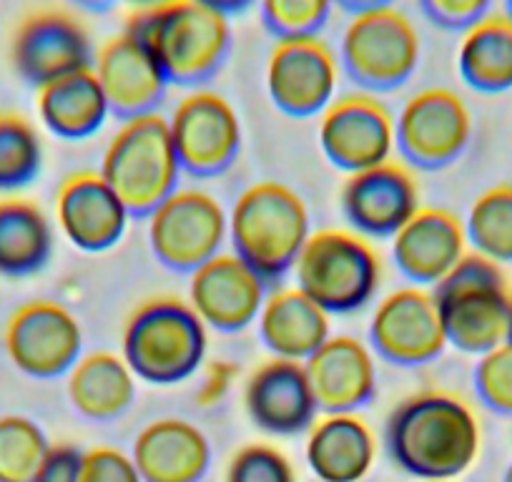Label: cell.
<instances>
[{"mask_svg": "<svg viewBox=\"0 0 512 482\" xmlns=\"http://www.w3.org/2000/svg\"><path fill=\"white\" fill-rule=\"evenodd\" d=\"M384 442L392 462L407 475L447 482L480 457L482 427L475 410L450 392H417L387 417Z\"/></svg>", "mask_w": 512, "mask_h": 482, "instance_id": "6da1fadb", "label": "cell"}, {"mask_svg": "<svg viewBox=\"0 0 512 482\" xmlns=\"http://www.w3.org/2000/svg\"><path fill=\"white\" fill-rule=\"evenodd\" d=\"M123 31L139 38L169 83L201 86L211 81L231 51L229 18L199 0H161L136 8Z\"/></svg>", "mask_w": 512, "mask_h": 482, "instance_id": "7a4b0ae2", "label": "cell"}, {"mask_svg": "<svg viewBox=\"0 0 512 482\" xmlns=\"http://www.w3.org/2000/svg\"><path fill=\"white\" fill-rule=\"evenodd\" d=\"M309 236L312 219L307 204L279 181L249 186L229 214L231 249L267 284L292 272Z\"/></svg>", "mask_w": 512, "mask_h": 482, "instance_id": "3957f363", "label": "cell"}, {"mask_svg": "<svg viewBox=\"0 0 512 482\" xmlns=\"http://www.w3.org/2000/svg\"><path fill=\"white\" fill-rule=\"evenodd\" d=\"M209 329L189 302L156 297L139 304L126 319L121 357L136 380L156 387L186 382L204 367Z\"/></svg>", "mask_w": 512, "mask_h": 482, "instance_id": "277c9868", "label": "cell"}, {"mask_svg": "<svg viewBox=\"0 0 512 482\" xmlns=\"http://www.w3.org/2000/svg\"><path fill=\"white\" fill-rule=\"evenodd\" d=\"M98 174L108 181L131 216L149 219L181 181L169 118L156 113L123 121L108 144Z\"/></svg>", "mask_w": 512, "mask_h": 482, "instance_id": "5b68a950", "label": "cell"}, {"mask_svg": "<svg viewBox=\"0 0 512 482\" xmlns=\"http://www.w3.org/2000/svg\"><path fill=\"white\" fill-rule=\"evenodd\" d=\"M447 344L465 354H485L507 339L512 287L500 264L475 252L432 287Z\"/></svg>", "mask_w": 512, "mask_h": 482, "instance_id": "8992f818", "label": "cell"}, {"mask_svg": "<svg viewBox=\"0 0 512 482\" xmlns=\"http://www.w3.org/2000/svg\"><path fill=\"white\" fill-rule=\"evenodd\" d=\"M297 289L327 314H352L367 307L382 284V259L372 241L352 229L312 234L294 264Z\"/></svg>", "mask_w": 512, "mask_h": 482, "instance_id": "52a82bcc", "label": "cell"}, {"mask_svg": "<svg viewBox=\"0 0 512 482\" xmlns=\"http://www.w3.org/2000/svg\"><path fill=\"white\" fill-rule=\"evenodd\" d=\"M422 41L415 23L395 6L354 13L339 41V66L354 86L387 93L415 76Z\"/></svg>", "mask_w": 512, "mask_h": 482, "instance_id": "ba28073f", "label": "cell"}, {"mask_svg": "<svg viewBox=\"0 0 512 482\" xmlns=\"http://www.w3.org/2000/svg\"><path fill=\"white\" fill-rule=\"evenodd\" d=\"M226 239L229 214L209 191L176 189L149 216L151 252L171 272L194 274L219 257Z\"/></svg>", "mask_w": 512, "mask_h": 482, "instance_id": "9c48e42d", "label": "cell"}, {"mask_svg": "<svg viewBox=\"0 0 512 482\" xmlns=\"http://www.w3.org/2000/svg\"><path fill=\"white\" fill-rule=\"evenodd\" d=\"M395 126L397 151L410 169H445L472 139L470 106L452 88H425L407 98Z\"/></svg>", "mask_w": 512, "mask_h": 482, "instance_id": "30bf717a", "label": "cell"}, {"mask_svg": "<svg viewBox=\"0 0 512 482\" xmlns=\"http://www.w3.org/2000/svg\"><path fill=\"white\" fill-rule=\"evenodd\" d=\"M8 53L13 71L33 88L93 68L96 61L91 33L81 18L63 8H36L23 16Z\"/></svg>", "mask_w": 512, "mask_h": 482, "instance_id": "8fae6325", "label": "cell"}, {"mask_svg": "<svg viewBox=\"0 0 512 482\" xmlns=\"http://www.w3.org/2000/svg\"><path fill=\"white\" fill-rule=\"evenodd\" d=\"M16 370L33 380L66 377L83 357V329L76 314L51 299H33L11 314L3 334Z\"/></svg>", "mask_w": 512, "mask_h": 482, "instance_id": "7c38bea8", "label": "cell"}, {"mask_svg": "<svg viewBox=\"0 0 512 482\" xmlns=\"http://www.w3.org/2000/svg\"><path fill=\"white\" fill-rule=\"evenodd\" d=\"M319 146L347 174L387 164L397 151L395 116L372 93L334 98L319 116Z\"/></svg>", "mask_w": 512, "mask_h": 482, "instance_id": "4fadbf2b", "label": "cell"}, {"mask_svg": "<svg viewBox=\"0 0 512 482\" xmlns=\"http://www.w3.org/2000/svg\"><path fill=\"white\" fill-rule=\"evenodd\" d=\"M169 129L181 171L194 179L221 176L239 159L241 121L221 93L194 91L181 98Z\"/></svg>", "mask_w": 512, "mask_h": 482, "instance_id": "5bb4252c", "label": "cell"}, {"mask_svg": "<svg viewBox=\"0 0 512 482\" xmlns=\"http://www.w3.org/2000/svg\"><path fill=\"white\" fill-rule=\"evenodd\" d=\"M369 347L377 357L397 367L435 362L447 347L435 294L415 284L387 294L372 314Z\"/></svg>", "mask_w": 512, "mask_h": 482, "instance_id": "9a60e30c", "label": "cell"}, {"mask_svg": "<svg viewBox=\"0 0 512 482\" xmlns=\"http://www.w3.org/2000/svg\"><path fill=\"white\" fill-rule=\"evenodd\" d=\"M337 53L319 36L274 43L267 63V91L274 106L292 118L322 116L339 86Z\"/></svg>", "mask_w": 512, "mask_h": 482, "instance_id": "2e32d148", "label": "cell"}, {"mask_svg": "<svg viewBox=\"0 0 512 482\" xmlns=\"http://www.w3.org/2000/svg\"><path fill=\"white\" fill-rule=\"evenodd\" d=\"M420 181L405 161L347 174L339 206L349 229L364 239H392L422 209Z\"/></svg>", "mask_w": 512, "mask_h": 482, "instance_id": "e0dca14e", "label": "cell"}, {"mask_svg": "<svg viewBox=\"0 0 512 482\" xmlns=\"http://www.w3.org/2000/svg\"><path fill=\"white\" fill-rule=\"evenodd\" d=\"M264 302L267 282L234 252H221L191 274L189 304L206 329L241 332L259 319Z\"/></svg>", "mask_w": 512, "mask_h": 482, "instance_id": "ac0fdd59", "label": "cell"}, {"mask_svg": "<svg viewBox=\"0 0 512 482\" xmlns=\"http://www.w3.org/2000/svg\"><path fill=\"white\" fill-rule=\"evenodd\" d=\"M244 410L254 427L277 437L312 430L319 410L304 362L272 357L244 385Z\"/></svg>", "mask_w": 512, "mask_h": 482, "instance_id": "d6986e66", "label": "cell"}, {"mask_svg": "<svg viewBox=\"0 0 512 482\" xmlns=\"http://www.w3.org/2000/svg\"><path fill=\"white\" fill-rule=\"evenodd\" d=\"M93 73L118 121L156 113L171 86L149 48L128 31L116 33L98 48Z\"/></svg>", "mask_w": 512, "mask_h": 482, "instance_id": "ffe728a7", "label": "cell"}, {"mask_svg": "<svg viewBox=\"0 0 512 482\" xmlns=\"http://www.w3.org/2000/svg\"><path fill=\"white\" fill-rule=\"evenodd\" d=\"M131 211L96 171L68 176L56 196V221L73 247L88 254L108 252L123 239Z\"/></svg>", "mask_w": 512, "mask_h": 482, "instance_id": "44dd1931", "label": "cell"}, {"mask_svg": "<svg viewBox=\"0 0 512 482\" xmlns=\"http://www.w3.org/2000/svg\"><path fill=\"white\" fill-rule=\"evenodd\" d=\"M465 221L447 209L422 206L395 236L392 259L415 287H435L467 257Z\"/></svg>", "mask_w": 512, "mask_h": 482, "instance_id": "7402d4cb", "label": "cell"}, {"mask_svg": "<svg viewBox=\"0 0 512 482\" xmlns=\"http://www.w3.org/2000/svg\"><path fill=\"white\" fill-rule=\"evenodd\" d=\"M322 412H357L377 395V362L372 347L349 334H332L304 362Z\"/></svg>", "mask_w": 512, "mask_h": 482, "instance_id": "603a6c76", "label": "cell"}, {"mask_svg": "<svg viewBox=\"0 0 512 482\" xmlns=\"http://www.w3.org/2000/svg\"><path fill=\"white\" fill-rule=\"evenodd\" d=\"M131 457L144 482H201L211 467V445L189 420L161 417L139 432Z\"/></svg>", "mask_w": 512, "mask_h": 482, "instance_id": "cb8c5ba5", "label": "cell"}, {"mask_svg": "<svg viewBox=\"0 0 512 482\" xmlns=\"http://www.w3.org/2000/svg\"><path fill=\"white\" fill-rule=\"evenodd\" d=\"M377 440L354 412H324L309 430L307 462L322 482H359L372 470Z\"/></svg>", "mask_w": 512, "mask_h": 482, "instance_id": "d4e9b609", "label": "cell"}, {"mask_svg": "<svg viewBox=\"0 0 512 482\" xmlns=\"http://www.w3.org/2000/svg\"><path fill=\"white\" fill-rule=\"evenodd\" d=\"M256 324L264 347L292 362H307L332 337V314L297 287L267 297Z\"/></svg>", "mask_w": 512, "mask_h": 482, "instance_id": "484cf974", "label": "cell"}, {"mask_svg": "<svg viewBox=\"0 0 512 482\" xmlns=\"http://www.w3.org/2000/svg\"><path fill=\"white\" fill-rule=\"evenodd\" d=\"M36 108L41 124L63 141L91 139L111 116L93 68L36 88Z\"/></svg>", "mask_w": 512, "mask_h": 482, "instance_id": "4316f807", "label": "cell"}, {"mask_svg": "<svg viewBox=\"0 0 512 482\" xmlns=\"http://www.w3.org/2000/svg\"><path fill=\"white\" fill-rule=\"evenodd\" d=\"M66 377L68 400L86 420H118L136 402V375L116 352L83 354Z\"/></svg>", "mask_w": 512, "mask_h": 482, "instance_id": "83f0119b", "label": "cell"}, {"mask_svg": "<svg viewBox=\"0 0 512 482\" xmlns=\"http://www.w3.org/2000/svg\"><path fill=\"white\" fill-rule=\"evenodd\" d=\"M53 257V226L31 199L0 196V277H31Z\"/></svg>", "mask_w": 512, "mask_h": 482, "instance_id": "f1b7e54d", "label": "cell"}, {"mask_svg": "<svg viewBox=\"0 0 512 482\" xmlns=\"http://www.w3.org/2000/svg\"><path fill=\"white\" fill-rule=\"evenodd\" d=\"M457 68L472 91L505 93L512 88V18L487 13L462 31Z\"/></svg>", "mask_w": 512, "mask_h": 482, "instance_id": "f546056e", "label": "cell"}, {"mask_svg": "<svg viewBox=\"0 0 512 482\" xmlns=\"http://www.w3.org/2000/svg\"><path fill=\"white\" fill-rule=\"evenodd\" d=\"M467 244L490 262L512 264V184H497L472 201L465 219Z\"/></svg>", "mask_w": 512, "mask_h": 482, "instance_id": "4dcf8cb0", "label": "cell"}, {"mask_svg": "<svg viewBox=\"0 0 512 482\" xmlns=\"http://www.w3.org/2000/svg\"><path fill=\"white\" fill-rule=\"evenodd\" d=\"M43 169V141L28 116L0 111V191L13 194L38 179Z\"/></svg>", "mask_w": 512, "mask_h": 482, "instance_id": "1f68e13d", "label": "cell"}, {"mask_svg": "<svg viewBox=\"0 0 512 482\" xmlns=\"http://www.w3.org/2000/svg\"><path fill=\"white\" fill-rule=\"evenodd\" d=\"M48 442L46 432L23 415H0V482H33Z\"/></svg>", "mask_w": 512, "mask_h": 482, "instance_id": "d6a6232c", "label": "cell"}, {"mask_svg": "<svg viewBox=\"0 0 512 482\" xmlns=\"http://www.w3.org/2000/svg\"><path fill=\"white\" fill-rule=\"evenodd\" d=\"M262 11L264 28L277 41L284 38L319 36L327 26L334 0H256Z\"/></svg>", "mask_w": 512, "mask_h": 482, "instance_id": "836d02e7", "label": "cell"}, {"mask_svg": "<svg viewBox=\"0 0 512 482\" xmlns=\"http://www.w3.org/2000/svg\"><path fill=\"white\" fill-rule=\"evenodd\" d=\"M475 392L487 410L512 417V344L502 342L480 354L475 365Z\"/></svg>", "mask_w": 512, "mask_h": 482, "instance_id": "e575fe53", "label": "cell"}, {"mask_svg": "<svg viewBox=\"0 0 512 482\" xmlns=\"http://www.w3.org/2000/svg\"><path fill=\"white\" fill-rule=\"evenodd\" d=\"M226 482H297V472L282 450L254 442L234 452L226 467Z\"/></svg>", "mask_w": 512, "mask_h": 482, "instance_id": "d590c367", "label": "cell"}, {"mask_svg": "<svg viewBox=\"0 0 512 482\" xmlns=\"http://www.w3.org/2000/svg\"><path fill=\"white\" fill-rule=\"evenodd\" d=\"M81 482H144L134 457L116 447H93L83 460Z\"/></svg>", "mask_w": 512, "mask_h": 482, "instance_id": "8d00e7d4", "label": "cell"}, {"mask_svg": "<svg viewBox=\"0 0 512 482\" xmlns=\"http://www.w3.org/2000/svg\"><path fill=\"white\" fill-rule=\"evenodd\" d=\"M420 8L437 28L465 31L490 13L492 0H420Z\"/></svg>", "mask_w": 512, "mask_h": 482, "instance_id": "74e56055", "label": "cell"}, {"mask_svg": "<svg viewBox=\"0 0 512 482\" xmlns=\"http://www.w3.org/2000/svg\"><path fill=\"white\" fill-rule=\"evenodd\" d=\"M83 460H86V452L78 450L71 442L51 445L33 482H81Z\"/></svg>", "mask_w": 512, "mask_h": 482, "instance_id": "f35d334b", "label": "cell"}, {"mask_svg": "<svg viewBox=\"0 0 512 482\" xmlns=\"http://www.w3.org/2000/svg\"><path fill=\"white\" fill-rule=\"evenodd\" d=\"M199 390H196V402L201 407H216L219 402L226 400V395L234 387L236 377H239V367L229 359H211L201 367Z\"/></svg>", "mask_w": 512, "mask_h": 482, "instance_id": "ab89813d", "label": "cell"}, {"mask_svg": "<svg viewBox=\"0 0 512 482\" xmlns=\"http://www.w3.org/2000/svg\"><path fill=\"white\" fill-rule=\"evenodd\" d=\"M201 6L211 8V11L221 13L224 18L229 16H239V13H244L246 8H251L256 3V0H199Z\"/></svg>", "mask_w": 512, "mask_h": 482, "instance_id": "60d3db41", "label": "cell"}, {"mask_svg": "<svg viewBox=\"0 0 512 482\" xmlns=\"http://www.w3.org/2000/svg\"><path fill=\"white\" fill-rule=\"evenodd\" d=\"M337 6H342L344 11L354 13H362V11H372V8H384V6H392L395 0H334Z\"/></svg>", "mask_w": 512, "mask_h": 482, "instance_id": "b9f144b4", "label": "cell"}, {"mask_svg": "<svg viewBox=\"0 0 512 482\" xmlns=\"http://www.w3.org/2000/svg\"><path fill=\"white\" fill-rule=\"evenodd\" d=\"M73 6L78 8H86V11H93V13H103L108 11V8L116 6V0H71Z\"/></svg>", "mask_w": 512, "mask_h": 482, "instance_id": "7bdbcfd3", "label": "cell"}, {"mask_svg": "<svg viewBox=\"0 0 512 482\" xmlns=\"http://www.w3.org/2000/svg\"><path fill=\"white\" fill-rule=\"evenodd\" d=\"M131 3H136V8H141V6H154V3H161V0H131Z\"/></svg>", "mask_w": 512, "mask_h": 482, "instance_id": "ee69618b", "label": "cell"}, {"mask_svg": "<svg viewBox=\"0 0 512 482\" xmlns=\"http://www.w3.org/2000/svg\"><path fill=\"white\" fill-rule=\"evenodd\" d=\"M505 342L512 344V307H510V322H507V339Z\"/></svg>", "mask_w": 512, "mask_h": 482, "instance_id": "f6af8a7d", "label": "cell"}, {"mask_svg": "<svg viewBox=\"0 0 512 482\" xmlns=\"http://www.w3.org/2000/svg\"><path fill=\"white\" fill-rule=\"evenodd\" d=\"M502 482H512V462H510V465H507L505 477H502Z\"/></svg>", "mask_w": 512, "mask_h": 482, "instance_id": "bcb514c9", "label": "cell"}, {"mask_svg": "<svg viewBox=\"0 0 512 482\" xmlns=\"http://www.w3.org/2000/svg\"><path fill=\"white\" fill-rule=\"evenodd\" d=\"M505 13L512 18V0H505Z\"/></svg>", "mask_w": 512, "mask_h": 482, "instance_id": "7dc6e473", "label": "cell"}]
</instances>
